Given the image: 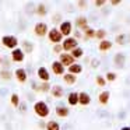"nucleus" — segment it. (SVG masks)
Here are the masks:
<instances>
[{"label":"nucleus","instance_id":"nucleus-3","mask_svg":"<svg viewBox=\"0 0 130 130\" xmlns=\"http://www.w3.org/2000/svg\"><path fill=\"white\" fill-rule=\"evenodd\" d=\"M49 41H52V42H55V43H59L60 41H62V34L59 32V29H51L49 31Z\"/></svg>","mask_w":130,"mask_h":130},{"label":"nucleus","instance_id":"nucleus-27","mask_svg":"<svg viewBox=\"0 0 130 130\" xmlns=\"http://www.w3.org/2000/svg\"><path fill=\"white\" fill-rule=\"evenodd\" d=\"M0 76H2V78H4V80H10L11 78V74L9 73V71H2V73H0Z\"/></svg>","mask_w":130,"mask_h":130},{"label":"nucleus","instance_id":"nucleus-21","mask_svg":"<svg viewBox=\"0 0 130 130\" xmlns=\"http://www.w3.org/2000/svg\"><path fill=\"white\" fill-rule=\"evenodd\" d=\"M81 55H83V51L80 48L73 49V52H71V57H73V59H74V57H80Z\"/></svg>","mask_w":130,"mask_h":130},{"label":"nucleus","instance_id":"nucleus-5","mask_svg":"<svg viewBox=\"0 0 130 130\" xmlns=\"http://www.w3.org/2000/svg\"><path fill=\"white\" fill-rule=\"evenodd\" d=\"M46 32H48V27L45 23H38L35 25V34L38 37H43V35H46Z\"/></svg>","mask_w":130,"mask_h":130},{"label":"nucleus","instance_id":"nucleus-30","mask_svg":"<svg viewBox=\"0 0 130 130\" xmlns=\"http://www.w3.org/2000/svg\"><path fill=\"white\" fill-rule=\"evenodd\" d=\"M95 37L104 38V37H105V31H102V29H101V31H96V32H95Z\"/></svg>","mask_w":130,"mask_h":130},{"label":"nucleus","instance_id":"nucleus-28","mask_svg":"<svg viewBox=\"0 0 130 130\" xmlns=\"http://www.w3.org/2000/svg\"><path fill=\"white\" fill-rule=\"evenodd\" d=\"M24 49H25L27 52H32V45H31V43H28V42L25 41V42H24Z\"/></svg>","mask_w":130,"mask_h":130},{"label":"nucleus","instance_id":"nucleus-35","mask_svg":"<svg viewBox=\"0 0 130 130\" xmlns=\"http://www.w3.org/2000/svg\"><path fill=\"white\" fill-rule=\"evenodd\" d=\"M42 91H48L49 90V85L48 84H42V88H41Z\"/></svg>","mask_w":130,"mask_h":130},{"label":"nucleus","instance_id":"nucleus-13","mask_svg":"<svg viewBox=\"0 0 130 130\" xmlns=\"http://www.w3.org/2000/svg\"><path fill=\"white\" fill-rule=\"evenodd\" d=\"M52 95L56 96V98H60V96L63 95V90L60 85H55L53 88H52Z\"/></svg>","mask_w":130,"mask_h":130},{"label":"nucleus","instance_id":"nucleus-23","mask_svg":"<svg viewBox=\"0 0 130 130\" xmlns=\"http://www.w3.org/2000/svg\"><path fill=\"white\" fill-rule=\"evenodd\" d=\"M11 104L14 105V106H18V104H20V98H18L17 94H13L11 95Z\"/></svg>","mask_w":130,"mask_h":130},{"label":"nucleus","instance_id":"nucleus-37","mask_svg":"<svg viewBox=\"0 0 130 130\" xmlns=\"http://www.w3.org/2000/svg\"><path fill=\"white\" fill-rule=\"evenodd\" d=\"M119 3H120V2H118V0H113V2H112V4H113V6H118Z\"/></svg>","mask_w":130,"mask_h":130},{"label":"nucleus","instance_id":"nucleus-31","mask_svg":"<svg viewBox=\"0 0 130 130\" xmlns=\"http://www.w3.org/2000/svg\"><path fill=\"white\" fill-rule=\"evenodd\" d=\"M96 81H98L99 85H105V80L102 78V77H96Z\"/></svg>","mask_w":130,"mask_h":130},{"label":"nucleus","instance_id":"nucleus-17","mask_svg":"<svg viewBox=\"0 0 130 130\" xmlns=\"http://www.w3.org/2000/svg\"><path fill=\"white\" fill-rule=\"evenodd\" d=\"M110 46H112V43H110L109 41H102V42L99 43V49H101V51H108V49H110Z\"/></svg>","mask_w":130,"mask_h":130},{"label":"nucleus","instance_id":"nucleus-24","mask_svg":"<svg viewBox=\"0 0 130 130\" xmlns=\"http://www.w3.org/2000/svg\"><path fill=\"white\" fill-rule=\"evenodd\" d=\"M124 62V56H123V55H116V56H115V63H116V64H122V63H123Z\"/></svg>","mask_w":130,"mask_h":130},{"label":"nucleus","instance_id":"nucleus-18","mask_svg":"<svg viewBox=\"0 0 130 130\" xmlns=\"http://www.w3.org/2000/svg\"><path fill=\"white\" fill-rule=\"evenodd\" d=\"M64 81L67 84H74L76 83V76H73V74H64Z\"/></svg>","mask_w":130,"mask_h":130},{"label":"nucleus","instance_id":"nucleus-36","mask_svg":"<svg viewBox=\"0 0 130 130\" xmlns=\"http://www.w3.org/2000/svg\"><path fill=\"white\" fill-rule=\"evenodd\" d=\"M21 110H23V112H24V110H27V106L24 104H21Z\"/></svg>","mask_w":130,"mask_h":130},{"label":"nucleus","instance_id":"nucleus-2","mask_svg":"<svg viewBox=\"0 0 130 130\" xmlns=\"http://www.w3.org/2000/svg\"><path fill=\"white\" fill-rule=\"evenodd\" d=\"M2 42H3V45L6 46V48L14 49L15 46H17L18 41H17V38H15V37H11V35H9V37H3Z\"/></svg>","mask_w":130,"mask_h":130},{"label":"nucleus","instance_id":"nucleus-4","mask_svg":"<svg viewBox=\"0 0 130 130\" xmlns=\"http://www.w3.org/2000/svg\"><path fill=\"white\" fill-rule=\"evenodd\" d=\"M76 46H77V41L74 39V38H69V39H66L64 42H63L62 48L64 49V51H73V49H76Z\"/></svg>","mask_w":130,"mask_h":130},{"label":"nucleus","instance_id":"nucleus-29","mask_svg":"<svg viewBox=\"0 0 130 130\" xmlns=\"http://www.w3.org/2000/svg\"><path fill=\"white\" fill-rule=\"evenodd\" d=\"M106 78L109 80V81H113V80L116 78V74H115V73H108V74H106Z\"/></svg>","mask_w":130,"mask_h":130},{"label":"nucleus","instance_id":"nucleus-34","mask_svg":"<svg viewBox=\"0 0 130 130\" xmlns=\"http://www.w3.org/2000/svg\"><path fill=\"white\" fill-rule=\"evenodd\" d=\"M116 42H118V43H123V35H120V37L116 38Z\"/></svg>","mask_w":130,"mask_h":130},{"label":"nucleus","instance_id":"nucleus-40","mask_svg":"<svg viewBox=\"0 0 130 130\" xmlns=\"http://www.w3.org/2000/svg\"><path fill=\"white\" fill-rule=\"evenodd\" d=\"M0 60H2V57H0Z\"/></svg>","mask_w":130,"mask_h":130},{"label":"nucleus","instance_id":"nucleus-32","mask_svg":"<svg viewBox=\"0 0 130 130\" xmlns=\"http://www.w3.org/2000/svg\"><path fill=\"white\" fill-rule=\"evenodd\" d=\"M62 49H63V48H62V46H60V45H56V46H55V49H53V51L56 52V53H59V52L62 51Z\"/></svg>","mask_w":130,"mask_h":130},{"label":"nucleus","instance_id":"nucleus-39","mask_svg":"<svg viewBox=\"0 0 130 130\" xmlns=\"http://www.w3.org/2000/svg\"><path fill=\"white\" fill-rule=\"evenodd\" d=\"M122 130H130V127H123Z\"/></svg>","mask_w":130,"mask_h":130},{"label":"nucleus","instance_id":"nucleus-8","mask_svg":"<svg viewBox=\"0 0 130 130\" xmlns=\"http://www.w3.org/2000/svg\"><path fill=\"white\" fill-rule=\"evenodd\" d=\"M60 34L62 35H69L71 32V23H69V21H66V23H62V25H60Z\"/></svg>","mask_w":130,"mask_h":130},{"label":"nucleus","instance_id":"nucleus-10","mask_svg":"<svg viewBox=\"0 0 130 130\" xmlns=\"http://www.w3.org/2000/svg\"><path fill=\"white\" fill-rule=\"evenodd\" d=\"M38 77H39L41 80H43V81H48L51 76H49L48 70H46L45 67H39L38 69Z\"/></svg>","mask_w":130,"mask_h":130},{"label":"nucleus","instance_id":"nucleus-11","mask_svg":"<svg viewBox=\"0 0 130 130\" xmlns=\"http://www.w3.org/2000/svg\"><path fill=\"white\" fill-rule=\"evenodd\" d=\"M90 101H91V98H90L88 94H85V92L78 94V102L81 105H88V104H90Z\"/></svg>","mask_w":130,"mask_h":130},{"label":"nucleus","instance_id":"nucleus-16","mask_svg":"<svg viewBox=\"0 0 130 130\" xmlns=\"http://www.w3.org/2000/svg\"><path fill=\"white\" fill-rule=\"evenodd\" d=\"M56 113L59 116H67L69 115V109L64 108V106H57L56 108Z\"/></svg>","mask_w":130,"mask_h":130},{"label":"nucleus","instance_id":"nucleus-6","mask_svg":"<svg viewBox=\"0 0 130 130\" xmlns=\"http://www.w3.org/2000/svg\"><path fill=\"white\" fill-rule=\"evenodd\" d=\"M74 63V59L70 56V55H66V53H63V55H60V64H64V66H69L70 67L71 64Z\"/></svg>","mask_w":130,"mask_h":130},{"label":"nucleus","instance_id":"nucleus-25","mask_svg":"<svg viewBox=\"0 0 130 130\" xmlns=\"http://www.w3.org/2000/svg\"><path fill=\"white\" fill-rule=\"evenodd\" d=\"M37 13L39 15H45L46 14V7L43 6V4H41V6H38V9H37Z\"/></svg>","mask_w":130,"mask_h":130},{"label":"nucleus","instance_id":"nucleus-20","mask_svg":"<svg viewBox=\"0 0 130 130\" xmlns=\"http://www.w3.org/2000/svg\"><path fill=\"white\" fill-rule=\"evenodd\" d=\"M46 130H60V129H59V124H57L56 122H48Z\"/></svg>","mask_w":130,"mask_h":130},{"label":"nucleus","instance_id":"nucleus-38","mask_svg":"<svg viewBox=\"0 0 130 130\" xmlns=\"http://www.w3.org/2000/svg\"><path fill=\"white\" fill-rule=\"evenodd\" d=\"M78 6H81V7H84V6H87V4L84 3V2H78Z\"/></svg>","mask_w":130,"mask_h":130},{"label":"nucleus","instance_id":"nucleus-1","mask_svg":"<svg viewBox=\"0 0 130 130\" xmlns=\"http://www.w3.org/2000/svg\"><path fill=\"white\" fill-rule=\"evenodd\" d=\"M34 109H35V113H37L38 116H41V118H45V116L49 115L48 105H46L45 102H42V101L37 102V104H35V106H34Z\"/></svg>","mask_w":130,"mask_h":130},{"label":"nucleus","instance_id":"nucleus-7","mask_svg":"<svg viewBox=\"0 0 130 130\" xmlns=\"http://www.w3.org/2000/svg\"><path fill=\"white\" fill-rule=\"evenodd\" d=\"M11 57L14 62H23L24 60V52L21 49H14L11 53Z\"/></svg>","mask_w":130,"mask_h":130},{"label":"nucleus","instance_id":"nucleus-26","mask_svg":"<svg viewBox=\"0 0 130 130\" xmlns=\"http://www.w3.org/2000/svg\"><path fill=\"white\" fill-rule=\"evenodd\" d=\"M84 31H85V34H87V38L95 37V32H94L91 28H88V27H85V28H84Z\"/></svg>","mask_w":130,"mask_h":130},{"label":"nucleus","instance_id":"nucleus-22","mask_svg":"<svg viewBox=\"0 0 130 130\" xmlns=\"http://www.w3.org/2000/svg\"><path fill=\"white\" fill-rule=\"evenodd\" d=\"M77 25L81 27V28H85V27H87V20H85L84 17H80L78 20H77Z\"/></svg>","mask_w":130,"mask_h":130},{"label":"nucleus","instance_id":"nucleus-15","mask_svg":"<svg viewBox=\"0 0 130 130\" xmlns=\"http://www.w3.org/2000/svg\"><path fill=\"white\" fill-rule=\"evenodd\" d=\"M69 71H70V74H77V73H80L81 71V66L80 64H71L70 67H69Z\"/></svg>","mask_w":130,"mask_h":130},{"label":"nucleus","instance_id":"nucleus-14","mask_svg":"<svg viewBox=\"0 0 130 130\" xmlns=\"http://www.w3.org/2000/svg\"><path fill=\"white\" fill-rule=\"evenodd\" d=\"M77 102H78V94L71 92L70 95H69V104H70V105H76Z\"/></svg>","mask_w":130,"mask_h":130},{"label":"nucleus","instance_id":"nucleus-12","mask_svg":"<svg viewBox=\"0 0 130 130\" xmlns=\"http://www.w3.org/2000/svg\"><path fill=\"white\" fill-rule=\"evenodd\" d=\"M52 69H53V73L55 74H63V66L60 64V62H53Z\"/></svg>","mask_w":130,"mask_h":130},{"label":"nucleus","instance_id":"nucleus-33","mask_svg":"<svg viewBox=\"0 0 130 130\" xmlns=\"http://www.w3.org/2000/svg\"><path fill=\"white\" fill-rule=\"evenodd\" d=\"M104 4H105V2H104V0H98V2H95V6H104Z\"/></svg>","mask_w":130,"mask_h":130},{"label":"nucleus","instance_id":"nucleus-19","mask_svg":"<svg viewBox=\"0 0 130 130\" xmlns=\"http://www.w3.org/2000/svg\"><path fill=\"white\" fill-rule=\"evenodd\" d=\"M108 99H109V92H108V91H104V92L99 95V101H101V104H106Z\"/></svg>","mask_w":130,"mask_h":130},{"label":"nucleus","instance_id":"nucleus-9","mask_svg":"<svg viewBox=\"0 0 130 130\" xmlns=\"http://www.w3.org/2000/svg\"><path fill=\"white\" fill-rule=\"evenodd\" d=\"M15 77H17V80L20 83H25V80H27L25 70H24V69H17V70H15Z\"/></svg>","mask_w":130,"mask_h":130}]
</instances>
